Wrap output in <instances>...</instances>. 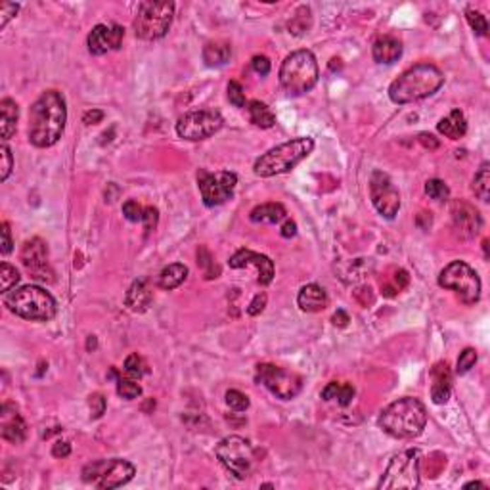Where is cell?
<instances>
[{"label":"cell","mask_w":490,"mask_h":490,"mask_svg":"<svg viewBox=\"0 0 490 490\" xmlns=\"http://www.w3.org/2000/svg\"><path fill=\"white\" fill-rule=\"evenodd\" d=\"M67 123V104L64 94L46 91L35 100L29 112V142L35 148H50L58 142Z\"/></svg>","instance_id":"6da1fadb"},{"label":"cell","mask_w":490,"mask_h":490,"mask_svg":"<svg viewBox=\"0 0 490 490\" xmlns=\"http://www.w3.org/2000/svg\"><path fill=\"white\" fill-rule=\"evenodd\" d=\"M445 85V75L433 64H418L406 69L389 86V98L399 105L412 104L433 96Z\"/></svg>","instance_id":"7a4b0ae2"},{"label":"cell","mask_w":490,"mask_h":490,"mask_svg":"<svg viewBox=\"0 0 490 490\" xmlns=\"http://www.w3.org/2000/svg\"><path fill=\"white\" fill-rule=\"evenodd\" d=\"M378 425L392 438H416L427 425V410L421 400L404 397L379 414Z\"/></svg>","instance_id":"3957f363"},{"label":"cell","mask_w":490,"mask_h":490,"mask_svg":"<svg viewBox=\"0 0 490 490\" xmlns=\"http://www.w3.org/2000/svg\"><path fill=\"white\" fill-rule=\"evenodd\" d=\"M4 305L10 313L31 322L52 320L58 310L56 299L40 286H21L4 295Z\"/></svg>","instance_id":"277c9868"},{"label":"cell","mask_w":490,"mask_h":490,"mask_svg":"<svg viewBox=\"0 0 490 490\" xmlns=\"http://www.w3.org/2000/svg\"><path fill=\"white\" fill-rule=\"evenodd\" d=\"M314 150V140L308 136L293 138L289 142L276 146L267 153H262L253 165L257 177L270 178L276 175H284L301 163L305 157H308Z\"/></svg>","instance_id":"5b68a950"},{"label":"cell","mask_w":490,"mask_h":490,"mask_svg":"<svg viewBox=\"0 0 490 490\" xmlns=\"http://www.w3.org/2000/svg\"><path fill=\"white\" fill-rule=\"evenodd\" d=\"M280 85L289 96H301L316 86L320 69L310 50H295L284 59L280 67Z\"/></svg>","instance_id":"8992f818"},{"label":"cell","mask_w":490,"mask_h":490,"mask_svg":"<svg viewBox=\"0 0 490 490\" xmlns=\"http://www.w3.org/2000/svg\"><path fill=\"white\" fill-rule=\"evenodd\" d=\"M175 16V2L170 0H144L138 6L132 29L138 39L159 40L169 33Z\"/></svg>","instance_id":"52a82bcc"},{"label":"cell","mask_w":490,"mask_h":490,"mask_svg":"<svg viewBox=\"0 0 490 490\" xmlns=\"http://www.w3.org/2000/svg\"><path fill=\"white\" fill-rule=\"evenodd\" d=\"M419 465L421 452L418 448L399 452L391 457V462L379 479V490H414L419 486Z\"/></svg>","instance_id":"ba28073f"},{"label":"cell","mask_w":490,"mask_h":490,"mask_svg":"<svg viewBox=\"0 0 490 490\" xmlns=\"http://www.w3.org/2000/svg\"><path fill=\"white\" fill-rule=\"evenodd\" d=\"M83 481L100 490H112L123 486L136 475V467L129 460L112 457V460H96L83 467Z\"/></svg>","instance_id":"9c48e42d"},{"label":"cell","mask_w":490,"mask_h":490,"mask_svg":"<svg viewBox=\"0 0 490 490\" xmlns=\"http://www.w3.org/2000/svg\"><path fill=\"white\" fill-rule=\"evenodd\" d=\"M438 286L450 289L465 305H475L481 299V278L464 261H452L438 274Z\"/></svg>","instance_id":"30bf717a"},{"label":"cell","mask_w":490,"mask_h":490,"mask_svg":"<svg viewBox=\"0 0 490 490\" xmlns=\"http://www.w3.org/2000/svg\"><path fill=\"white\" fill-rule=\"evenodd\" d=\"M215 456L224 465V469L230 471L235 479L243 481L249 477L251 467H253V448L249 445L247 438L238 437V435L223 438L216 445Z\"/></svg>","instance_id":"8fae6325"},{"label":"cell","mask_w":490,"mask_h":490,"mask_svg":"<svg viewBox=\"0 0 490 490\" xmlns=\"http://www.w3.org/2000/svg\"><path fill=\"white\" fill-rule=\"evenodd\" d=\"M255 381L281 400L295 399L303 389V378L299 373L289 372L274 364H259L255 372Z\"/></svg>","instance_id":"7c38bea8"},{"label":"cell","mask_w":490,"mask_h":490,"mask_svg":"<svg viewBox=\"0 0 490 490\" xmlns=\"http://www.w3.org/2000/svg\"><path fill=\"white\" fill-rule=\"evenodd\" d=\"M238 177L235 173L230 170H218V173H209L202 169L197 173V186L202 192V199L207 207H218L234 196Z\"/></svg>","instance_id":"4fadbf2b"},{"label":"cell","mask_w":490,"mask_h":490,"mask_svg":"<svg viewBox=\"0 0 490 490\" xmlns=\"http://www.w3.org/2000/svg\"><path fill=\"white\" fill-rule=\"evenodd\" d=\"M223 115L215 110H197L189 112L178 119L177 134L184 140L197 142L213 136L215 132L223 129Z\"/></svg>","instance_id":"5bb4252c"},{"label":"cell","mask_w":490,"mask_h":490,"mask_svg":"<svg viewBox=\"0 0 490 490\" xmlns=\"http://www.w3.org/2000/svg\"><path fill=\"white\" fill-rule=\"evenodd\" d=\"M370 197H372L373 207L378 209L381 216L391 221V218L399 215L400 194L385 173L375 170L372 175V178H370Z\"/></svg>","instance_id":"9a60e30c"},{"label":"cell","mask_w":490,"mask_h":490,"mask_svg":"<svg viewBox=\"0 0 490 490\" xmlns=\"http://www.w3.org/2000/svg\"><path fill=\"white\" fill-rule=\"evenodd\" d=\"M21 262L29 270V274L42 281H52L54 272L48 262V245L40 238H31L21 247Z\"/></svg>","instance_id":"2e32d148"},{"label":"cell","mask_w":490,"mask_h":490,"mask_svg":"<svg viewBox=\"0 0 490 490\" xmlns=\"http://www.w3.org/2000/svg\"><path fill=\"white\" fill-rule=\"evenodd\" d=\"M124 29L121 25H100L92 27V31L86 37V46L92 56H104V54L119 50L123 45Z\"/></svg>","instance_id":"e0dca14e"},{"label":"cell","mask_w":490,"mask_h":490,"mask_svg":"<svg viewBox=\"0 0 490 490\" xmlns=\"http://www.w3.org/2000/svg\"><path fill=\"white\" fill-rule=\"evenodd\" d=\"M228 264L230 268L255 267L257 281H259L261 286H268L270 281L274 280V262L270 261L267 255L255 253V251H251V249H240V251H235L234 255L230 257Z\"/></svg>","instance_id":"ac0fdd59"},{"label":"cell","mask_w":490,"mask_h":490,"mask_svg":"<svg viewBox=\"0 0 490 490\" xmlns=\"http://www.w3.org/2000/svg\"><path fill=\"white\" fill-rule=\"evenodd\" d=\"M0 433L2 438L12 445H21L27 438L25 419L10 402H4L0 408Z\"/></svg>","instance_id":"d6986e66"},{"label":"cell","mask_w":490,"mask_h":490,"mask_svg":"<svg viewBox=\"0 0 490 490\" xmlns=\"http://www.w3.org/2000/svg\"><path fill=\"white\" fill-rule=\"evenodd\" d=\"M452 221L454 226L464 238H471V235L479 234V230L483 226V218L479 215V211L465 202H454L452 203Z\"/></svg>","instance_id":"ffe728a7"},{"label":"cell","mask_w":490,"mask_h":490,"mask_svg":"<svg viewBox=\"0 0 490 490\" xmlns=\"http://www.w3.org/2000/svg\"><path fill=\"white\" fill-rule=\"evenodd\" d=\"M431 400L435 404H446L452 392V373L446 362H437L431 370Z\"/></svg>","instance_id":"44dd1931"},{"label":"cell","mask_w":490,"mask_h":490,"mask_svg":"<svg viewBox=\"0 0 490 490\" xmlns=\"http://www.w3.org/2000/svg\"><path fill=\"white\" fill-rule=\"evenodd\" d=\"M153 303V291H151L148 280L132 281V286L127 289L124 305L132 313H146Z\"/></svg>","instance_id":"7402d4cb"},{"label":"cell","mask_w":490,"mask_h":490,"mask_svg":"<svg viewBox=\"0 0 490 490\" xmlns=\"http://www.w3.org/2000/svg\"><path fill=\"white\" fill-rule=\"evenodd\" d=\"M297 305L303 313H320L327 307V295L318 284H307L297 295Z\"/></svg>","instance_id":"603a6c76"},{"label":"cell","mask_w":490,"mask_h":490,"mask_svg":"<svg viewBox=\"0 0 490 490\" xmlns=\"http://www.w3.org/2000/svg\"><path fill=\"white\" fill-rule=\"evenodd\" d=\"M372 56L378 64H395L402 56V42L391 35L379 37L372 46Z\"/></svg>","instance_id":"cb8c5ba5"},{"label":"cell","mask_w":490,"mask_h":490,"mask_svg":"<svg viewBox=\"0 0 490 490\" xmlns=\"http://www.w3.org/2000/svg\"><path fill=\"white\" fill-rule=\"evenodd\" d=\"M20 119V107L12 98H4L0 102V136L2 142H8L16 134Z\"/></svg>","instance_id":"d4e9b609"},{"label":"cell","mask_w":490,"mask_h":490,"mask_svg":"<svg viewBox=\"0 0 490 490\" xmlns=\"http://www.w3.org/2000/svg\"><path fill=\"white\" fill-rule=\"evenodd\" d=\"M286 218H288V211L281 203H262L249 213V221L257 224H280Z\"/></svg>","instance_id":"484cf974"},{"label":"cell","mask_w":490,"mask_h":490,"mask_svg":"<svg viewBox=\"0 0 490 490\" xmlns=\"http://www.w3.org/2000/svg\"><path fill=\"white\" fill-rule=\"evenodd\" d=\"M232 58V46L224 40H213L203 48V62L207 67H223Z\"/></svg>","instance_id":"4316f807"},{"label":"cell","mask_w":490,"mask_h":490,"mask_svg":"<svg viewBox=\"0 0 490 490\" xmlns=\"http://www.w3.org/2000/svg\"><path fill=\"white\" fill-rule=\"evenodd\" d=\"M437 131L443 134V136L450 138V140H460V138L465 136L467 132V121H465L464 113L460 110H454L450 112V115H446L438 121Z\"/></svg>","instance_id":"83f0119b"},{"label":"cell","mask_w":490,"mask_h":490,"mask_svg":"<svg viewBox=\"0 0 490 490\" xmlns=\"http://www.w3.org/2000/svg\"><path fill=\"white\" fill-rule=\"evenodd\" d=\"M188 278V267L182 262H173L169 267H165L159 276H157V286L161 289H177L184 280Z\"/></svg>","instance_id":"f1b7e54d"},{"label":"cell","mask_w":490,"mask_h":490,"mask_svg":"<svg viewBox=\"0 0 490 490\" xmlns=\"http://www.w3.org/2000/svg\"><path fill=\"white\" fill-rule=\"evenodd\" d=\"M247 113L249 121L255 124V127H259V129H272L276 124L274 112L264 102H261V100H251L247 104Z\"/></svg>","instance_id":"f546056e"},{"label":"cell","mask_w":490,"mask_h":490,"mask_svg":"<svg viewBox=\"0 0 490 490\" xmlns=\"http://www.w3.org/2000/svg\"><path fill=\"white\" fill-rule=\"evenodd\" d=\"M473 192H475V196L481 199V202H489L490 199V163L489 161H484L481 167H479V170L475 173V177H473Z\"/></svg>","instance_id":"4dcf8cb0"},{"label":"cell","mask_w":490,"mask_h":490,"mask_svg":"<svg viewBox=\"0 0 490 490\" xmlns=\"http://www.w3.org/2000/svg\"><path fill=\"white\" fill-rule=\"evenodd\" d=\"M20 272L16 270V267H12V264H8V262H2L0 264V289H2V293L6 295L8 291H12L13 288H16V284L20 281Z\"/></svg>","instance_id":"1f68e13d"},{"label":"cell","mask_w":490,"mask_h":490,"mask_svg":"<svg viewBox=\"0 0 490 490\" xmlns=\"http://www.w3.org/2000/svg\"><path fill=\"white\" fill-rule=\"evenodd\" d=\"M425 194L431 197V199H435V202L443 203L450 197V188H448L443 180L431 178V180L425 182Z\"/></svg>","instance_id":"d6a6232c"},{"label":"cell","mask_w":490,"mask_h":490,"mask_svg":"<svg viewBox=\"0 0 490 490\" xmlns=\"http://www.w3.org/2000/svg\"><path fill=\"white\" fill-rule=\"evenodd\" d=\"M124 372H127L129 378L140 379V378H144L146 373H148V366H146V362L142 356L131 354V356H127V360H124Z\"/></svg>","instance_id":"836d02e7"},{"label":"cell","mask_w":490,"mask_h":490,"mask_svg":"<svg viewBox=\"0 0 490 490\" xmlns=\"http://www.w3.org/2000/svg\"><path fill=\"white\" fill-rule=\"evenodd\" d=\"M117 395L127 400L138 399L142 395V387L138 385L132 378H117Z\"/></svg>","instance_id":"e575fe53"},{"label":"cell","mask_w":490,"mask_h":490,"mask_svg":"<svg viewBox=\"0 0 490 490\" xmlns=\"http://www.w3.org/2000/svg\"><path fill=\"white\" fill-rule=\"evenodd\" d=\"M197 262L203 267V272H205V278H207V280L218 278L221 270H218V267H216L215 261H213V257H211V253L205 247H199V251H197Z\"/></svg>","instance_id":"d590c367"},{"label":"cell","mask_w":490,"mask_h":490,"mask_svg":"<svg viewBox=\"0 0 490 490\" xmlns=\"http://www.w3.org/2000/svg\"><path fill=\"white\" fill-rule=\"evenodd\" d=\"M465 18H467V23L473 29V33L479 35V37H486V33H489V21H486L483 13L477 12V10H467Z\"/></svg>","instance_id":"8d00e7d4"},{"label":"cell","mask_w":490,"mask_h":490,"mask_svg":"<svg viewBox=\"0 0 490 490\" xmlns=\"http://www.w3.org/2000/svg\"><path fill=\"white\" fill-rule=\"evenodd\" d=\"M226 404H228L234 412H245L249 408L247 395H243V392L238 391V389H230V391L226 392Z\"/></svg>","instance_id":"74e56055"},{"label":"cell","mask_w":490,"mask_h":490,"mask_svg":"<svg viewBox=\"0 0 490 490\" xmlns=\"http://www.w3.org/2000/svg\"><path fill=\"white\" fill-rule=\"evenodd\" d=\"M13 169V156L12 151H10V148L6 146V142L0 146V180L2 182H6L8 177H10V173H12Z\"/></svg>","instance_id":"f35d334b"},{"label":"cell","mask_w":490,"mask_h":490,"mask_svg":"<svg viewBox=\"0 0 490 490\" xmlns=\"http://www.w3.org/2000/svg\"><path fill=\"white\" fill-rule=\"evenodd\" d=\"M475 362H477V351L475 349H465V351L460 353V358H457L456 373L464 375V373H467L471 368L475 366Z\"/></svg>","instance_id":"ab89813d"},{"label":"cell","mask_w":490,"mask_h":490,"mask_svg":"<svg viewBox=\"0 0 490 490\" xmlns=\"http://www.w3.org/2000/svg\"><path fill=\"white\" fill-rule=\"evenodd\" d=\"M226 91H228V102L234 107H243L245 105V92H243V86L238 81H230Z\"/></svg>","instance_id":"60d3db41"},{"label":"cell","mask_w":490,"mask_h":490,"mask_svg":"<svg viewBox=\"0 0 490 490\" xmlns=\"http://www.w3.org/2000/svg\"><path fill=\"white\" fill-rule=\"evenodd\" d=\"M105 406H107V402H105L102 392H92L91 397H88V408H91L92 419L102 418V416L105 414Z\"/></svg>","instance_id":"b9f144b4"},{"label":"cell","mask_w":490,"mask_h":490,"mask_svg":"<svg viewBox=\"0 0 490 490\" xmlns=\"http://www.w3.org/2000/svg\"><path fill=\"white\" fill-rule=\"evenodd\" d=\"M123 215L129 223H142V216H144V209L138 205V202L134 199H129V202L123 203Z\"/></svg>","instance_id":"7bdbcfd3"},{"label":"cell","mask_w":490,"mask_h":490,"mask_svg":"<svg viewBox=\"0 0 490 490\" xmlns=\"http://www.w3.org/2000/svg\"><path fill=\"white\" fill-rule=\"evenodd\" d=\"M20 12V4L13 2H2L0 4V29H4L8 25V21L16 18V13Z\"/></svg>","instance_id":"ee69618b"},{"label":"cell","mask_w":490,"mask_h":490,"mask_svg":"<svg viewBox=\"0 0 490 490\" xmlns=\"http://www.w3.org/2000/svg\"><path fill=\"white\" fill-rule=\"evenodd\" d=\"M12 232H10V224L8 223H2V226H0V251H2V255L6 257L12 253Z\"/></svg>","instance_id":"f6af8a7d"},{"label":"cell","mask_w":490,"mask_h":490,"mask_svg":"<svg viewBox=\"0 0 490 490\" xmlns=\"http://www.w3.org/2000/svg\"><path fill=\"white\" fill-rule=\"evenodd\" d=\"M267 301H268L267 293H257L255 297H253V301L249 303V307H247L249 316H259V314L264 310V307H267Z\"/></svg>","instance_id":"bcb514c9"},{"label":"cell","mask_w":490,"mask_h":490,"mask_svg":"<svg viewBox=\"0 0 490 490\" xmlns=\"http://www.w3.org/2000/svg\"><path fill=\"white\" fill-rule=\"evenodd\" d=\"M157 221H159V213H157L156 207H151V205L144 207V216H142V223H144L146 232H151V230H156Z\"/></svg>","instance_id":"7dc6e473"},{"label":"cell","mask_w":490,"mask_h":490,"mask_svg":"<svg viewBox=\"0 0 490 490\" xmlns=\"http://www.w3.org/2000/svg\"><path fill=\"white\" fill-rule=\"evenodd\" d=\"M251 67H253V71H255L257 75L267 77L268 73H270V59H268L267 56H255V58L251 59Z\"/></svg>","instance_id":"c3c4849f"},{"label":"cell","mask_w":490,"mask_h":490,"mask_svg":"<svg viewBox=\"0 0 490 490\" xmlns=\"http://www.w3.org/2000/svg\"><path fill=\"white\" fill-rule=\"evenodd\" d=\"M353 399H354V387L351 385V383L341 385L339 392H337V397H335V400H337L341 406H349L351 402H353Z\"/></svg>","instance_id":"681fc988"},{"label":"cell","mask_w":490,"mask_h":490,"mask_svg":"<svg viewBox=\"0 0 490 490\" xmlns=\"http://www.w3.org/2000/svg\"><path fill=\"white\" fill-rule=\"evenodd\" d=\"M71 454V443H67V441H58L56 445L52 446V456L54 457H67Z\"/></svg>","instance_id":"f907efd6"},{"label":"cell","mask_w":490,"mask_h":490,"mask_svg":"<svg viewBox=\"0 0 490 490\" xmlns=\"http://www.w3.org/2000/svg\"><path fill=\"white\" fill-rule=\"evenodd\" d=\"M418 140H419V144L424 146V148H427V150H437L438 146H441L438 138L429 134V132H421V134L418 136Z\"/></svg>","instance_id":"816d5d0a"},{"label":"cell","mask_w":490,"mask_h":490,"mask_svg":"<svg viewBox=\"0 0 490 490\" xmlns=\"http://www.w3.org/2000/svg\"><path fill=\"white\" fill-rule=\"evenodd\" d=\"M102 119H104V112H102V110H88V112L83 115V123H85L86 127H91V124H98Z\"/></svg>","instance_id":"f5cc1de1"},{"label":"cell","mask_w":490,"mask_h":490,"mask_svg":"<svg viewBox=\"0 0 490 490\" xmlns=\"http://www.w3.org/2000/svg\"><path fill=\"white\" fill-rule=\"evenodd\" d=\"M339 383L337 381H332V383H327L324 389H322V399L324 400H334L335 397H337V392H339Z\"/></svg>","instance_id":"db71d44e"},{"label":"cell","mask_w":490,"mask_h":490,"mask_svg":"<svg viewBox=\"0 0 490 490\" xmlns=\"http://www.w3.org/2000/svg\"><path fill=\"white\" fill-rule=\"evenodd\" d=\"M280 234H281V238H286V240H289V238H295V235H297V224H295L293 221H288V218H286V223L281 224Z\"/></svg>","instance_id":"11a10c76"},{"label":"cell","mask_w":490,"mask_h":490,"mask_svg":"<svg viewBox=\"0 0 490 490\" xmlns=\"http://www.w3.org/2000/svg\"><path fill=\"white\" fill-rule=\"evenodd\" d=\"M395 281H397V291H400V289H404L406 286H408L410 276H408V272H406V270H399V272H397V278H395Z\"/></svg>","instance_id":"9f6ffc18"},{"label":"cell","mask_w":490,"mask_h":490,"mask_svg":"<svg viewBox=\"0 0 490 490\" xmlns=\"http://www.w3.org/2000/svg\"><path fill=\"white\" fill-rule=\"evenodd\" d=\"M332 320H334V324H335V326L345 327L346 324H349V322H351V318H349V314H346L345 310H337V313L334 314V318H332Z\"/></svg>","instance_id":"6f0895ef"},{"label":"cell","mask_w":490,"mask_h":490,"mask_svg":"<svg viewBox=\"0 0 490 490\" xmlns=\"http://www.w3.org/2000/svg\"><path fill=\"white\" fill-rule=\"evenodd\" d=\"M479 486H481V489H484V484L479 483V481H471V483L465 484V489H479Z\"/></svg>","instance_id":"680465c9"},{"label":"cell","mask_w":490,"mask_h":490,"mask_svg":"<svg viewBox=\"0 0 490 490\" xmlns=\"http://www.w3.org/2000/svg\"><path fill=\"white\" fill-rule=\"evenodd\" d=\"M86 349H88V351H91V349H96V337H94V335H91V337H88Z\"/></svg>","instance_id":"91938a15"}]
</instances>
